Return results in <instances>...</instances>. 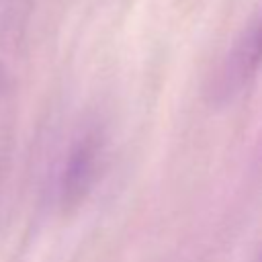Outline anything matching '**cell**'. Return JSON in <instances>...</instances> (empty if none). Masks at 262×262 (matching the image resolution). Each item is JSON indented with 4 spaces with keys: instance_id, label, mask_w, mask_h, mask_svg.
Returning <instances> with one entry per match:
<instances>
[{
    "instance_id": "1",
    "label": "cell",
    "mask_w": 262,
    "mask_h": 262,
    "mask_svg": "<svg viewBox=\"0 0 262 262\" xmlns=\"http://www.w3.org/2000/svg\"><path fill=\"white\" fill-rule=\"evenodd\" d=\"M98 151L100 145L94 135H86L70 151L61 176V203L66 207H76L88 194L92 180L96 176Z\"/></svg>"
},
{
    "instance_id": "2",
    "label": "cell",
    "mask_w": 262,
    "mask_h": 262,
    "mask_svg": "<svg viewBox=\"0 0 262 262\" xmlns=\"http://www.w3.org/2000/svg\"><path fill=\"white\" fill-rule=\"evenodd\" d=\"M260 61H262V25L252 35V39L244 45V49H242V53L237 57L239 76H250L258 68Z\"/></svg>"
}]
</instances>
